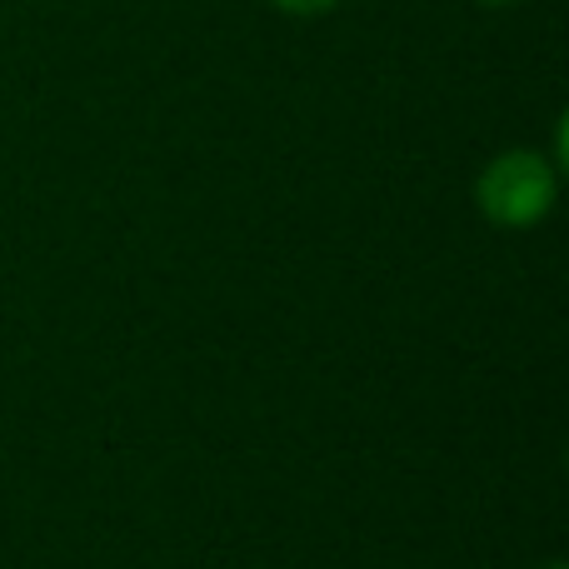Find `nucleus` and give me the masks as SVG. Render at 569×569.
<instances>
[{
    "instance_id": "f257e3e1",
    "label": "nucleus",
    "mask_w": 569,
    "mask_h": 569,
    "mask_svg": "<svg viewBox=\"0 0 569 569\" xmlns=\"http://www.w3.org/2000/svg\"><path fill=\"white\" fill-rule=\"evenodd\" d=\"M560 196V170L540 156V150H505L475 180V206L490 226L505 230H530L555 210Z\"/></svg>"
},
{
    "instance_id": "f03ea898",
    "label": "nucleus",
    "mask_w": 569,
    "mask_h": 569,
    "mask_svg": "<svg viewBox=\"0 0 569 569\" xmlns=\"http://www.w3.org/2000/svg\"><path fill=\"white\" fill-rule=\"evenodd\" d=\"M276 10H284V16H325V10H335L340 0H270Z\"/></svg>"
},
{
    "instance_id": "7ed1b4c3",
    "label": "nucleus",
    "mask_w": 569,
    "mask_h": 569,
    "mask_svg": "<svg viewBox=\"0 0 569 569\" xmlns=\"http://www.w3.org/2000/svg\"><path fill=\"white\" fill-rule=\"evenodd\" d=\"M475 6H495V10H500V6H520V0H475Z\"/></svg>"
},
{
    "instance_id": "20e7f679",
    "label": "nucleus",
    "mask_w": 569,
    "mask_h": 569,
    "mask_svg": "<svg viewBox=\"0 0 569 569\" xmlns=\"http://www.w3.org/2000/svg\"><path fill=\"white\" fill-rule=\"evenodd\" d=\"M550 569H565V565H550Z\"/></svg>"
}]
</instances>
